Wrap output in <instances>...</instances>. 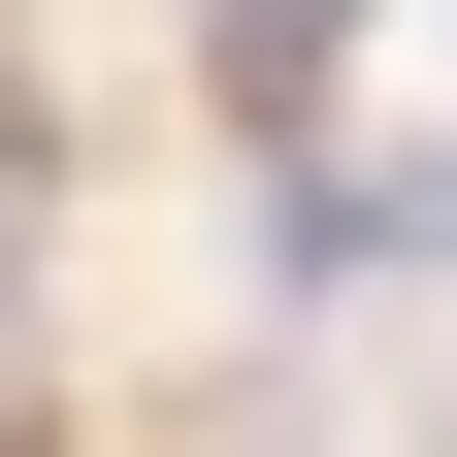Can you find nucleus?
I'll return each mask as SVG.
<instances>
[{
	"mask_svg": "<svg viewBox=\"0 0 457 457\" xmlns=\"http://www.w3.org/2000/svg\"><path fill=\"white\" fill-rule=\"evenodd\" d=\"M262 262H295V295H457V131H425V163H295Z\"/></svg>",
	"mask_w": 457,
	"mask_h": 457,
	"instance_id": "nucleus-1",
	"label": "nucleus"
},
{
	"mask_svg": "<svg viewBox=\"0 0 457 457\" xmlns=\"http://www.w3.org/2000/svg\"><path fill=\"white\" fill-rule=\"evenodd\" d=\"M327 33H360V0H228V98H327Z\"/></svg>",
	"mask_w": 457,
	"mask_h": 457,
	"instance_id": "nucleus-2",
	"label": "nucleus"
},
{
	"mask_svg": "<svg viewBox=\"0 0 457 457\" xmlns=\"http://www.w3.org/2000/svg\"><path fill=\"white\" fill-rule=\"evenodd\" d=\"M425 457H457V295H425Z\"/></svg>",
	"mask_w": 457,
	"mask_h": 457,
	"instance_id": "nucleus-3",
	"label": "nucleus"
},
{
	"mask_svg": "<svg viewBox=\"0 0 457 457\" xmlns=\"http://www.w3.org/2000/svg\"><path fill=\"white\" fill-rule=\"evenodd\" d=\"M0 196H33V98H0Z\"/></svg>",
	"mask_w": 457,
	"mask_h": 457,
	"instance_id": "nucleus-4",
	"label": "nucleus"
}]
</instances>
